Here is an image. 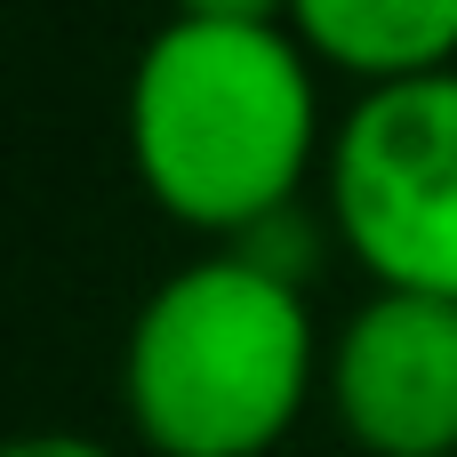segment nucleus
<instances>
[{
	"mask_svg": "<svg viewBox=\"0 0 457 457\" xmlns=\"http://www.w3.org/2000/svg\"><path fill=\"white\" fill-rule=\"evenodd\" d=\"M129 426L161 457H265L313 394V313L265 257L161 281L120 353Z\"/></svg>",
	"mask_w": 457,
	"mask_h": 457,
	"instance_id": "obj_2",
	"label": "nucleus"
},
{
	"mask_svg": "<svg viewBox=\"0 0 457 457\" xmlns=\"http://www.w3.org/2000/svg\"><path fill=\"white\" fill-rule=\"evenodd\" d=\"M8 457H120V450H104V442H88V434H24Z\"/></svg>",
	"mask_w": 457,
	"mask_h": 457,
	"instance_id": "obj_7",
	"label": "nucleus"
},
{
	"mask_svg": "<svg viewBox=\"0 0 457 457\" xmlns=\"http://www.w3.org/2000/svg\"><path fill=\"white\" fill-rule=\"evenodd\" d=\"M289 32L361 88L457 64V0H289Z\"/></svg>",
	"mask_w": 457,
	"mask_h": 457,
	"instance_id": "obj_5",
	"label": "nucleus"
},
{
	"mask_svg": "<svg viewBox=\"0 0 457 457\" xmlns=\"http://www.w3.org/2000/svg\"><path fill=\"white\" fill-rule=\"evenodd\" d=\"M329 217L378 289L457 305V64L361 88L329 145Z\"/></svg>",
	"mask_w": 457,
	"mask_h": 457,
	"instance_id": "obj_3",
	"label": "nucleus"
},
{
	"mask_svg": "<svg viewBox=\"0 0 457 457\" xmlns=\"http://www.w3.org/2000/svg\"><path fill=\"white\" fill-rule=\"evenodd\" d=\"M177 16H201V24H289V0H177Z\"/></svg>",
	"mask_w": 457,
	"mask_h": 457,
	"instance_id": "obj_6",
	"label": "nucleus"
},
{
	"mask_svg": "<svg viewBox=\"0 0 457 457\" xmlns=\"http://www.w3.org/2000/svg\"><path fill=\"white\" fill-rule=\"evenodd\" d=\"M321 153L313 48L289 24L169 16L129 72V161L193 233L273 225Z\"/></svg>",
	"mask_w": 457,
	"mask_h": 457,
	"instance_id": "obj_1",
	"label": "nucleus"
},
{
	"mask_svg": "<svg viewBox=\"0 0 457 457\" xmlns=\"http://www.w3.org/2000/svg\"><path fill=\"white\" fill-rule=\"evenodd\" d=\"M329 402L370 457H457V305L378 289L337 329Z\"/></svg>",
	"mask_w": 457,
	"mask_h": 457,
	"instance_id": "obj_4",
	"label": "nucleus"
}]
</instances>
